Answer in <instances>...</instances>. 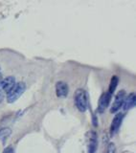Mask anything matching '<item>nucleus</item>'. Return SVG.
<instances>
[{"instance_id": "obj_11", "label": "nucleus", "mask_w": 136, "mask_h": 153, "mask_svg": "<svg viewBox=\"0 0 136 153\" xmlns=\"http://www.w3.org/2000/svg\"><path fill=\"white\" fill-rule=\"evenodd\" d=\"M11 133H12V130L9 127L0 128V139H1V140H5V139H7L11 135Z\"/></svg>"}, {"instance_id": "obj_8", "label": "nucleus", "mask_w": 136, "mask_h": 153, "mask_svg": "<svg viewBox=\"0 0 136 153\" xmlns=\"http://www.w3.org/2000/svg\"><path fill=\"white\" fill-rule=\"evenodd\" d=\"M69 93L68 84L64 81H58L56 84V94L59 98H66Z\"/></svg>"}, {"instance_id": "obj_3", "label": "nucleus", "mask_w": 136, "mask_h": 153, "mask_svg": "<svg viewBox=\"0 0 136 153\" xmlns=\"http://www.w3.org/2000/svg\"><path fill=\"white\" fill-rule=\"evenodd\" d=\"M86 146L87 152L95 153L97 146H98V140H97V134L94 131H89L86 133Z\"/></svg>"}, {"instance_id": "obj_10", "label": "nucleus", "mask_w": 136, "mask_h": 153, "mask_svg": "<svg viewBox=\"0 0 136 153\" xmlns=\"http://www.w3.org/2000/svg\"><path fill=\"white\" fill-rule=\"evenodd\" d=\"M118 82H119V79L117 76H113L112 79L110 80V84H109V88H108V93L110 95H112L114 93V91L116 89L118 85Z\"/></svg>"}, {"instance_id": "obj_14", "label": "nucleus", "mask_w": 136, "mask_h": 153, "mask_svg": "<svg viewBox=\"0 0 136 153\" xmlns=\"http://www.w3.org/2000/svg\"><path fill=\"white\" fill-rule=\"evenodd\" d=\"M4 93L2 92L1 90H0V103H1L2 102H3V100H4Z\"/></svg>"}, {"instance_id": "obj_5", "label": "nucleus", "mask_w": 136, "mask_h": 153, "mask_svg": "<svg viewBox=\"0 0 136 153\" xmlns=\"http://www.w3.org/2000/svg\"><path fill=\"white\" fill-rule=\"evenodd\" d=\"M14 85H16V78L13 76H9L0 81V90L4 94H8L13 88Z\"/></svg>"}, {"instance_id": "obj_12", "label": "nucleus", "mask_w": 136, "mask_h": 153, "mask_svg": "<svg viewBox=\"0 0 136 153\" xmlns=\"http://www.w3.org/2000/svg\"><path fill=\"white\" fill-rule=\"evenodd\" d=\"M105 153H116V146L113 143H110L106 147Z\"/></svg>"}, {"instance_id": "obj_7", "label": "nucleus", "mask_w": 136, "mask_h": 153, "mask_svg": "<svg viewBox=\"0 0 136 153\" xmlns=\"http://www.w3.org/2000/svg\"><path fill=\"white\" fill-rule=\"evenodd\" d=\"M110 100H111V95L108 92H105V93H104L103 95H102L100 100H99L98 109H97V111H98L100 114L104 113L105 110L108 108V106L109 105Z\"/></svg>"}, {"instance_id": "obj_1", "label": "nucleus", "mask_w": 136, "mask_h": 153, "mask_svg": "<svg viewBox=\"0 0 136 153\" xmlns=\"http://www.w3.org/2000/svg\"><path fill=\"white\" fill-rule=\"evenodd\" d=\"M74 100L77 108L81 112H85L88 108V96L84 89H78L74 96Z\"/></svg>"}, {"instance_id": "obj_9", "label": "nucleus", "mask_w": 136, "mask_h": 153, "mask_svg": "<svg viewBox=\"0 0 136 153\" xmlns=\"http://www.w3.org/2000/svg\"><path fill=\"white\" fill-rule=\"evenodd\" d=\"M135 102H136V95L134 92L130 93L129 96H126L125 102L123 103L124 110L125 111H127V110L133 108L135 106Z\"/></svg>"}, {"instance_id": "obj_13", "label": "nucleus", "mask_w": 136, "mask_h": 153, "mask_svg": "<svg viewBox=\"0 0 136 153\" xmlns=\"http://www.w3.org/2000/svg\"><path fill=\"white\" fill-rule=\"evenodd\" d=\"M2 153H13V146H7L4 149V151Z\"/></svg>"}, {"instance_id": "obj_6", "label": "nucleus", "mask_w": 136, "mask_h": 153, "mask_svg": "<svg viewBox=\"0 0 136 153\" xmlns=\"http://www.w3.org/2000/svg\"><path fill=\"white\" fill-rule=\"evenodd\" d=\"M124 116H125L124 113H119L113 118L112 123H111V126H110V136H114L115 134L118 132L121 124H122Z\"/></svg>"}, {"instance_id": "obj_2", "label": "nucleus", "mask_w": 136, "mask_h": 153, "mask_svg": "<svg viewBox=\"0 0 136 153\" xmlns=\"http://www.w3.org/2000/svg\"><path fill=\"white\" fill-rule=\"evenodd\" d=\"M26 90V84L25 82H17L16 85L13 86V88L10 91L7 95V102L9 103H13L14 102H16L19 97H21L22 94L25 92Z\"/></svg>"}, {"instance_id": "obj_4", "label": "nucleus", "mask_w": 136, "mask_h": 153, "mask_svg": "<svg viewBox=\"0 0 136 153\" xmlns=\"http://www.w3.org/2000/svg\"><path fill=\"white\" fill-rule=\"evenodd\" d=\"M126 96H127V94H126L125 90L119 91V92L117 93V95H116V97H115V100L112 103V106H111V108H110V113H116L118 110H120V108L123 106Z\"/></svg>"}]
</instances>
